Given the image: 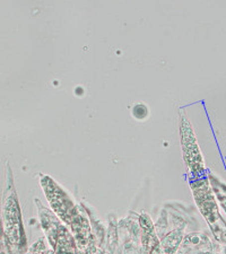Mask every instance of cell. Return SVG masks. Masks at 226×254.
Here are the masks:
<instances>
[{"label":"cell","instance_id":"cell-1","mask_svg":"<svg viewBox=\"0 0 226 254\" xmlns=\"http://www.w3.org/2000/svg\"><path fill=\"white\" fill-rule=\"evenodd\" d=\"M40 184L53 214L71 229L77 247H86L90 236V225L85 209L74 202L67 192L49 175H41Z\"/></svg>","mask_w":226,"mask_h":254},{"label":"cell","instance_id":"cell-2","mask_svg":"<svg viewBox=\"0 0 226 254\" xmlns=\"http://www.w3.org/2000/svg\"><path fill=\"white\" fill-rule=\"evenodd\" d=\"M7 167L8 173L2 196V219L6 245L9 254H25L27 239L24 229L22 211L14 186L13 174L9 166Z\"/></svg>","mask_w":226,"mask_h":254},{"label":"cell","instance_id":"cell-3","mask_svg":"<svg viewBox=\"0 0 226 254\" xmlns=\"http://www.w3.org/2000/svg\"><path fill=\"white\" fill-rule=\"evenodd\" d=\"M189 181L197 207L206 219L215 239L220 242H226V222L221 215L208 178L205 174L199 176L190 175Z\"/></svg>","mask_w":226,"mask_h":254},{"label":"cell","instance_id":"cell-4","mask_svg":"<svg viewBox=\"0 0 226 254\" xmlns=\"http://www.w3.org/2000/svg\"><path fill=\"white\" fill-rule=\"evenodd\" d=\"M36 204L39 207V215L44 234L47 236L49 244L56 254H76L77 243L73 236L71 229L61 222L53 211L45 208L43 204L36 199Z\"/></svg>","mask_w":226,"mask_h":254},{"label":"cell","instance_id":"cell-5","mask_svg":"<svg viewBox=\"0 0 226 254\" xmlns=\"http://www.w3.org/2000/svg\"><path fill=\"white\" fill-rule=\"evenodd\" d=\"M180 136L183 159L189 172H190V175H204L205 172H206L204 157L201 155L194 128H192L190 121L184 116L181 117Z\"/></svg>","mask_w":226,"mask_h":254},{"label":"cell","instance_id":"cell-6","mask_svg":"<svg viewBox=\"0 0 226 254\" xmlns=\"http://www.w3.org/2000/svg\"><path fill=\"white\" fill-rule=\"evenodd\" d=\"M139 224L142 227V251L144 254H155L161 251L159 239L156 233L153 222L147 214L139 216Z\"/></svg>","mask_w":226,"mask_h":254},{"label":"cell","instance_id":"cell-7","mask_svg":"<svg viewBox=\"0 0 226 254\" xmlns=\"http://www.w3.org/2000/svg\"><path fill=\"white\" fill-rule=\"evenodd\" d=\"M183 229L184 226L179 227L178 229H173V231H171L162 237V242L159 245H162L164 254H174L181 241H182Z\"/></svg>","mask_w":226,"mask_h":254},{"label":"cell","instance_id":"cell-8","mask_svg":"<svg viewBox=\"0 0 226 254\" xmlns=\"http://www.w3.org/2000/svg\"><path fill=\"white\" fill-rule=\"evenodd\" d=\"M208 180L209 183H211L212 190L214 192V195L217 200V202L221 204V207L224 209V211L226 212V186L225 184L214 176L213 174H208Z\"/></svg>","mask_w":226,"mask_h":254},{"label":"cell","instance_id":"cell-9","mask_svg":"<svg viewBox=\"0 0 226 254\" xmlns=\"http://www.w3.org/2000/svg\"><path fill=\"white\" fill-rule=\"evenodd\" d=\"M149 109L145 104H136L133 108V111H131V114H133L134 118L136 120H145V119L149 117Z\"/></svg>","mask_w":226,"mask_h":254}]
</instances>
